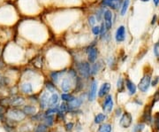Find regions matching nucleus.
<instances>
[{"label": "nucleus", "instance_id": "f257e3e1", "mask_svg": "<svg viewBox=\"0 0 159 132\" xmlns=\"http://www.w3.org/2000/svg\"><path fill=\"white\" fill-rule=\"evenodd\" d=\"M7 116L9 117V119H11L12 121H15V122H20L23 121L26 118V114L19 109H15L12 108L11 110L8 111L7 113Z\"/></svg>", "mask_w": 159, "mask_h": 132}, {"label": "nucleus", "instance_id": "f03ea898", "mask_svg": "<svg viewBox=\"0 0 159 132\" xmlns=\"http://www.w3.org/2000/svg\"><path fill=\"white\" fill-rule=\"evenodd\" d=\"M150 79H151L150 78V74H145L142 78V80L140 81L139 85H138V87H139L141 91L146 92L149 90L150 85Z\"/></svg>", "mask_w": 159, "mask_h": 132}, {"label": "nucleus", "instance_id": "7ed1b4c3", "mask_svg": "<svg viewBox=\"0 0 159 132\" xmlns=\"http://www.w3.org/2000/svg\"><path fill=\"white\" fill-rule=\"evenodd\" d=\"M132 121H133V118H132V115L131 114L129 113H125L121 119H120V122H119V124L122 128L124 129H127L131 126L132 124Z\"/></svg>", "mask_w": 159, "mask_h": 132}, {"label": "nucleus", "instance_id": "20e7f679", "mask_svg": "<svg viewBox=\"0 0 159 132\" xmlns=\"http://www.w3.org/2000/svg\"><path fill=\"white\" fill-rule=\"evenodd\" d=\"M78 72L82 77H88L90 74V66L87 62L80 63L78 65Z\"/></svg>", "mask_w": 159, "mask_h": 132}, {"label": "nucleus", "instance_id": "39448f33", "mask_svg": "<svg viewBox=\"0 0 159 132\" xmlns=\"http://www.w3.org/2000/svg\"><path fill=\"white\" fill-rule=\"evenodd\" d=\"M113 107V101H112V97L111 95H108L105 98V100L103 104V109L105 112L110 113L112 110Z\"/></svg>", "mask_w": 159, "mask_h": 132}, {"label": "nucleus", "instance_id": "423d86ee", "mask_svg": "<svg viewBox=\"0 0 159 132\" xmlns=\"http://www.w3.org/2000/svg\"><path fill=\"white\" fill-rule=\"evenodd\" d=\"M105 24L107 29H110L112 26V12L110 10H105L104 12Z\"/></svg>", "mask_w": 159, "mask_h": 132}, {"label": "nucleus", "instance_id": "0eeeda50", "mask_svg": "<svg viewBox=\"0 0 159 132\" xmlns=\"http://www.w3.org/2000/svg\"><path fill=\"white\" fill-rule=\"evenodd\" d=\"M125 36H126V28L124 26H120L117 31H116V41L117 42H123L125 40Z\"/></svg>", "mask_w": 159, "mask_h": 132}, {"label": "nucleus", "instance_id": "6e6552de", "mask_svg": "<svg viewBox=\"0 0 159 132\" xmlns=\"http://www.w3.org/2000/svg\"><path fill=\"white\" fill-rule=\"evenodd\" d=\"M24 104V99L21 97H12L9 98V106H20Z\"/></svg>", "mask_w": 159, "mask_h": 132}, {"label": "nucleus", "instance_id": "1a4fd4ad", "mask_svg": "<svg viewBox=\"0 0 159 132\" xmlns=\"http://www.w3.org/2000/svg\"><path fill=\"white\" fill-rule=\"evenodd\" d=\"M97 58V50L96 48L90 47V49L88 50V59L90 63L95 62V61Z\"/></svg>", "mask_w": 159, "mask_h": 132}, {"label": "nucleus", "instance_id": "9d476101", "mask_svg": "<svg viewBox=\"0 0 159 132\" xmlns=\"http://www.w3.org/2000/svg\"><path fill=\"white\" fill-rule=\"evenodd\" d=\"M97 82L96 81H94L91 84V87H90V91H89V99L90 101H93L97 96Z\"/></svg>", "mask_w": 159, "mask_h": 132}, {"label": "nucleus", "instance_id": "9b49d317", "mask_svg": "<svg viewBox=\"0 0 159 132\" xmlns=\"http://www.w3.org/2000/svg\"><path fill=\"white\" fill-rule=\"evenodd\" d=\"M110 90V84L109 82H105V83H104V84L101 86L100 90H99L98 96H99L100 98H102V97L105 96V95H107V94L109 93Z\"/></svg>", "mask_w": 159, "mask_h": 132}, {"label": "nucleus", "instance_id": "f8f14e48", "mask_svg": "<svg viewBox=\"0 0 159 132\" xmlns=\"http://www.w3.org/2000/svg\"><path fill=\"white\" fill-rule=\"evenodd\" d=\"M49 98H49L48 93H44L41 97V98H40V106H41L42 109H45L48 106V105H49Z\"/></svg>", "mask_w": 159, "mask_h": 132}, {"label": "nucleus", "instance_id": "ddd939ff", "mask_svg": "<svg viewBox=\"0 0 159 132\" xmlns=\"http://www.w3.org/2000/svg\"><path fill=\"white\" fill-rule=\"evenodd\" d=\"M81 104H82V100L81 98H75L73 101L69 102V104H67V105H68V107H69V110H70V109L78 108L79 106H81Z\"/></svg>", "mask_w": 159, "mask_h": 132}, {"label": "nucleus", "instance_id": "4468645a", "mask_svg": "<svg viewBox=\"0 0 159 132\" xmlns=\"http://www.w3.org/2000/svg\"><path fill=\"white\" fill-rule=\"evenodd\" d=\"M150 111H151L150 107H147L145 109V112H144L143 115H142V121L144 123H148V124H150L151 123V114H150Z\"/></svg>", "mask_w": 159, "mask_h": 132}, {"label": "nucleus", "instance_id": "2eb2a0df", "mask_svg": "<svg viewBox=\"0 0 159 132\" xmlns=\"http://www.w3.org/2000/svg\"><path fill=\"white\" fill-rule=\"evenodd\" d=\"M126 88L128 89V90H129L131 95H133V94H134L136 92V86L131 80L126 79Z\"/></svg>", "mask_w": 159, "mask_h": 132}, {"label": "nucleus", "instance_id": "dca6fc26", "mask_svg": "<svg viewBox=\"0 0 159 132\" xmlns=\"http://www.w3.org/2000/svg\"><path fill=\"white\" fill-rule=\"evenodd\" d=\"M71 86H72V84H71V81L69 79L65 78L63 80V82L61 83V89L63 91H65V92L69 91V90L71 89Z\"/></svg>", "mask_w": 159, "mask_h": 132}, {"label": "nucleus", "instance_id": "f3484780", "mask_svg": "<svg viewBox=\"0 0 159 132\" xmlns=\"http://www.w3.org/2000/svg\"><path fill=\"white\" fill-rule=\"evenodd\" d=\"M58 100H59L58 95L57 93H53L52 95V97L49 98V106L51 107H53V106H57V104L58 103Z\"/></svg>", "mask_w": 159, "mask_h": 132}, {"label": "nucleus", "instance_id": "a211bd4d", "mask_svg": "<svg viewBox=\"0 0 159 132\" xmlns=\"http://www.w3.org/2000/svg\"><path fill=\"white\" fill-rule=\"evenodd\" d=\"M103 4L110 6L113 9H117L119 5V1H110V0H103L102 2Z\"/></svg>", "mask_w": 159, "mask_h": 132}, {"label": "nucleus", "instance_id": "6ab92c4d", "mask_svg": "<svg viewBox=\"0 0 159 132\" xmlns=\"http://www.w3.org/2000/svg\"><path fill=\"white\" fill-rule=\"evenodd\" d=\"M23 112L27 114H36V109L35 106H27L24 107L23 109Z\"/></svg>", "mask_w": 159, "mask_h": 132}, {"label": "nucleus", "instance_id": "aec40b11", "mask_svg": "<svg viewBox=\"0 0 159 132\" xmlns=\"http://www.w3.org/2000/svg\"><path fill=\"white\" fill-rule=\"evenodd\" d=\"M21 90L24 92V93H31L33 91V88H32V85L30 83H24L22 86H21Z\"/></svg>", "mask_w": 159, "mask_h": 132}, {"label": "nucleus", "instance_id": "412c9836", "mask_svg": "<svg viewBox=\"0 0 159 132\" xmlns=\"http://www.w3.org/2000/svg\"><path fill=\"white\" fill-rule=\"evenodd\" d=\"M99 132H111V125L109 123L103 124L99 128Z\"/></svg>", "mask_w": 159, "mask_h": 132}, {"label": "nucleus", "instance_id": "4be33fe9", "mask_svg": "<svg viewBox=\"0 0 159 132\" xmlns=\"http://www.w3.org/2000/svg\"><path fill=\"white\" fill-rule=\"evenodd\" d=\"M105 119L106 116L104 114H98L96 116V118H95V123L99 124V123H103Z\"/></svg>", "mask_w": 159, "mask_h": 132}, {"label": "nucleus", "instance_id": "5701e85b", "mask_svg": "<svg viewBox=\"0 0 159 132\" xmlns=\"http://www.w3.org/2000/svg\"><path fill=\"white\" fill-rule=\"evenodd\" d=\"M64 73H65V71H63V72H53V73H52V74H51L52 80L55 83H56V82H58L59 75H60V74H64Z\"/></svg>", "mask_w": 159, "mask_h": 132}, {"label": "nucleus", "instance_id": "b1692460", "mask_svg": "<svg viewBox=\"0 0 159 132\" xmlns=\"http://www.w3.org/2000/svg\"><path fill=\"white\" fill-rule=\"evenodd\" d=\"M61 98L64 100V101H67V102H71V101H73L75 98L73 97V96H72V95H70V94H66V93H64V94H62L61 95Z\"/></svg>", "mask_w": 159, "mask_h": 132}, {"label": "nucleus", "instance_id": "393cba45", "mask_svg": "<svg viewBox=\"0 0 159 132\" xmlns=\"http://www.w3.org/2000/svg\"><path fill=\"white\" fill-rule=\"evenodd\" d=\"M128 5H129V0H125L123 4H122V8H121V15H125L126 11H127V8H128Z\"/></svg>", "mask_w": 159, "mask_h": 132}, {"label": "nucleus", "instance_id": "a878e982", "mask_svg": "<svg viewBox=\"0 0 159 132\" xmlns=\"http://www.w3.org/2000/svg\"><path fill=\"white\" fill-rule=\"evenodd\" d=\"M46 88L48 89V90L49 91H51V92H53V93H55L57 90H56V87H55V85H53L52 82H46Z\"/></svg>", "mask_w": 159, "mask_h": 132}, {"label": "nucleus", "instance_id": "bb28decb", "mask_svg": "<svg viewBox=\"0 0 159 132\" xmlns=\"http://www.w3.org/2000/svg\"><path fill=\"white\" fill-rule=\"evenodd\" d=\"M154 125L155 128L159 131V113H157L154 116Z\"/></svg>", "mask_w": 159, "mask_h": 132}, {"label": "nucleus", "instance_id": "cd10ccee", "mask_svg": "<svg viewBox=\"0 0 159 132\" xmlns=\"http://www.w3.org/2000/svg\"><path fill=\"white\" fill-rule=\"evenodd\" d=\"M144 129V124L143 123H138L137 125H135V127L134 128L133 132H141Z\"/></svg>", "mask_w": 159, "mask_h": 132}, {"label": "nucleus", "instance_id": "c85d7f7f", "mask_svg": "<svg viewBox=\"0 0 159 132\" xmlns=\"http://www.w3.org/2000/svg\"><path fill=\"white\" fill-rule=\"evenodd\" d=\"M58 110L60 111V112H66V111H68L69 110V107H68V105L67 104H65V103H62L61 105H60V106H59V108H58Z\"/></svg>", "mask_w": 159, "mask_h": 132}, {"label": "nucleus", "instance_id": "c756f323", "mask_svg": "<svg viewBox=\"0 0 159 132\" xmlns=\"http://www.w3.org/2000/svg\"><path fill=\"white\" fill-rule=\"evenodd\" d=\"M58 109L57 108H50V109H48L47 111H46V115H51V114H58Z\"/></svg>", "mask_w": 159, "mask_h": 132}, {"label": "nucleus", "instance_id": "7c9ffc66", "mask_svg": "<svg viewBox=\"0 0 159 132\" xmlns=\"http://www.w3.org/2000/svg\"><path fill=\"white\" fill-rule=\"evenodd\" d=\"M45 122H46V124L48 126H52L53 124V116L52 115H47V117L45 118Z\"/></svg>", "mask_w": 159, "mask_h": 132}, {"label": "nucleus", "instance_id": "2f4dec72", "mask_svg": "<svg viewBox=\"0 0 159 132\" xmlns=\"http://www.w3.org/2000/svg\"><path fill=\"white\" fill-rule=\"evenodd\" d=\"M98 70H99V64H95L93 67H92V69L90 68V74H97V72H98Z\"/></svg>", "mask_w": 159, "mask_h": 132}, {"label": "nucleus", "instance_id": "473e14b6", "mask_svg": "<svg viewBox=\"0 0 159 132\" xmlns=\"http://www.w3.org/2000/svg\"><path fill=\"white\" fill-rule=\"evenodd\" d=\"M154 53H155V55L159 58V40L156 43V44H155V47H154Z\"/></svg>", "mask_w": 159, "mask_h": 132}, {"label": "nucleus", "instance_id": "72a5a7b5", "mask_svg": "<svg viewBox=\"0 0 159 132\" xmlns=\"http://www.w3.org/2000/svg\"><path fill=\"white\" fill-rule=\"evenodd\" d=\"M117 87L119 90H123V80L122 78H119L118 81V83H117Z\"/></svg>", "mask_w": 159, "mask_h": 132}, {"label": "nucleus", "instance_id": "f704fd0d", "mask_svg": "<svg viewBox=\"0 0 159 132\" xmlns=\"http://www.w3.org/2000/svg\"><path fill=\"white\" fill-rule=\"evenodd\" d=\"M46 131H47L46 126H44V125H39L36 132H46Z\"/></svg>", "mask_w": 159, "mask_h": 132}, {"label": "nucleus", "instance_id": "c9c22d12", "mask_svg": "<svg viewBox=\"0 0 159 132\" xmlns=\"http://www.w3.org/2000/svg\"><path fill=\"white\" fill-rule=\"evenodd\" d=\"M89 24H90L91 26H94V25L96 24V22H97V20H96V18H95L94 16H90V17L89 18Z\"/></svg>", "mask_w": 159, "mask_h": 132}, {"label": "nucleus", "instance_id": "e433bc0d", "mask_svg": "<svg viewBox=\"0 0 159 132\" xmlns=\"http://www.w3.org/2000/svg\"><path fill=\"white\" fill-rule=\"evenodd\" d=\"M92 31H93V33H94V35H96V36H98L99 34H100V27H94L93 28H92Z\"/></svg>", "mask_w": 159, "mask_h": 132}, {"label": "nucleus", "instance_id": "4c0bfd02", "mask_svg": "<svg viewBox=\"0 0 159 132\" xmlns=\"http://www.w3.org/2000/svg\"><path fill=\"white\" fill-rule=\"evenodd\" d=\"M73 128V123H67V124L65 125V129H66V131H72Z\"/></svg>", "mask_w": 159, "mask_h": 132}, {"label": "nucleus", "instance_id": "58836bf2", "mask_svg": "<svg viewBox=\"0 0 159 132\" xmlns=\"http://www.w3.org/2000/svg\"><path fill=\"white\" fill-rule=\"evenodd\" d=\"M106 27H105V23H103L102 24V26L100 27V33L102 34V35H104L105 33V31H106Z\"/></svg>", "mask_w": 159, "mask_h": 132}, {"label": "nucleus", "instance_id": "ea45409f", "mask_svg": "<svg viewBox=\"0 0 159 132\" xmlns=\"http://www.w3.org/2000/svg\"><path fill=\"white\" fill-rule=\"evenodd\" d=\"M159 82V76H157V77H155V79L152 81V82H151V84H152V86H156L157 84H158V82Z\"/></svg>", "mask_w": 159, "mask_h": 132}, {"label": "nucleus", "instance_id": "a19ab883", "mask_svg": "<svg viewBox=\"0 0 159 132\" xmlns=\"http://www.w3.org/2000/svg\"><path fill=\"white\" fill-rule=\"evenodd\" d=\"M154 99H155V101L159 100V91H157V93H156V95L154 97Z\"/></svg>", "mask_w": 159, "mask_h": 132}, {"label": "nucleus", "instance_id": "79ce46f5", "mask_svg": "<svg viewBox=\"0 0 159 132\" xmlns=\"http://www.w3.org/2000/svg\"><path fill=\"white\" fill-rule=\"evenodd\" d=\"M153 2H154V4L158 6L159 4V0H153Z\"/></svg>", "mask_w": 159, "mask_h": 132}, {"label": "nucleus", "instance_id": "37998d69", "mask_svg": "<svg viewBox=\"0 0 159 132\" xmlns=\"http://www.w3.org/2000/svg\"><path fill=\"white\" fill-rule=\"evenodd\" d=\"M156 18H157V17H156V16H154V18H153V20H152V24H154V23L156 22Z\"/></svg>", "mask_w": 159, "mask_h": 132}, {"label": "nucleus", "instance_id": "c03bdc74", "mask_svg": "<svg viewBox=\"0 0 159 132\" xmlns=\"http://www.w3.org/2000/svg\"><path fill=\"white\" fill-rule=\"evenodd\" d=\"M142 2H148L149 0H142Z\"/></svg>", "mask_w": 159, "mask_h": 132}, {"label": "nucleus", "instance_id": "a18cd8bd", "mask_svg": "<svg viewBox=\"0 0 159 132\" xmlns=\"http://www.w3.org/2000/svg\"><path fill=\"white\" fill-rule=\"evenodd\" d=\"M110 1H119V0H110Z\"/></svg>", "mask_w": 159, "mask_h": 132}, {"label": "nucleus", "instance_id": "49530a36", "mask_svg": "<svg viewBox=\"0 0 159 132\" xmlns=\"http://www.w3.org/2000/svg\"><path fill=\"white\" fill-rule=\"evenodd\" d=\"M0 81H1V76H0Z\"/></svg>", "mask_w": 159, "mask_h": 132}]
</instances>
